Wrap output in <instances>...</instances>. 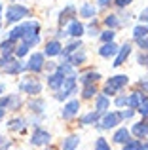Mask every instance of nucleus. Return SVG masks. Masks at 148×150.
<instances>
[{
  "label": "nucleus",
  "instance_id": "f257e3e1",
  "mask_svg": "<svg viewBox=\"0 0 148 150\" xmlns=\"http://www.w3.org/2000/svg\"><path fill=\"white\" fill-rule=\"evenodd\" d=\"M38 23L34 21V23H25L23 25V40H25V44L27 46H32V44H38L40 42V36H38Z\"/></svg>",
  "mask_w": 148,
  "mask_h": 150
},
{
  "label": "nucleus",
  "instance_id": "f03ea898",
  "mask_svg": "<svg viewBox=\"0 0 148 150\" xmlns=\"http://www.w3.org/2000/svg\"><path fill=\"white\" fill-rule=\"evenodd\" d=\"M127 76L125 74H120V76H112L110 80H108V84H106V88H104V95H114L118 89H122L123 86L127 84Z\"/></svg>",
  "mask_w": 148,
  "mask_h": 150
},
{
  "label": "nucleus",
  "instance_id": "7ed1b4c3",
  "mask_svg": "<svg viewBox=\"0 0 148 150\" xmlns=\"http://www.w3.org/2000/svg\"><path fill=\"white\" fill-rule=\"evenodd\" d=\"M27 15H29V10H27L25 6H19V4L10 6V8H8V11H6V19L10 23H15V21H19V19L27 17Z\"/></svg>",
  "mask_w": 148,
  "mask_h": 150
},
{
  "label": "nucleus",
  "instance_id": "20e7f679",
  "mask_svg": "<svg viewBox=\"0 0 148 150\" xmlns=\"http://www.w3.org/2000/svg\"><path fill=\"white\" fill-rule=\"evenodd\" d=\"M61 89H63V93H59L57 99H65V97L72 95V93L76 91V76H74V74H68L63 80V84H61Z\"/></svg>",
  "mask_w": 148,
  "mask_h": 150
},
{
  "label": "nucleus",
  "instance_id": "39448f33",
  "mask_svg": "<svg viewBox=\"0 0 148 150\" xmlns=\"http://www.w3.org/2000/svg\"><path fill=\"white\" fill-rule=\"evenodd\" d=\"M19 89H21V91L30 93V95H34V93H40L42 86H40V82L34 80V78H25V80L19 84Z\"/></svg>",
  "mask_w": 148,
  "mask_h": 150
},
{
  "label": "nucleus",
  "instance_id": "423d86ee",
  "mask_svg": "<svg viewBox=\"0 0 148 150\" xmlns=\"http://www.w3.org/2000/svg\"><path fill=\"white\" fill-rule=\"evenodd\" d=\"M49 141H51V137H49L48 131H44V129H36V131L32 133V139H30V143L36 144V146H42V144H48Z\"/></svg>",
  "mask_w": 148,
  "mask_h": 150
},
{
  "label": "nucleus",
  "instance_id": "0eeeda50",
  "mask_svg": "<svg viewBox=\"0 0 148 150\" xmlns=\"http://www.w3.org/2000/svg\"><path fill=\"white\" fill-rule=\"evenodd\" d=\"M120 120H122L120 112H110V114H106V116L103 118V122H101V127H103V129H110V127H114V125H118Z\"/></svg>",
  "mask_w": 148,
  "mask_h": 150
},
{
  "label": "nucleus",
  "instance_id": "6e6552de",
  "mask_svg": "<svg viewBox=\"0 0 148 150\" xmlns=\"http://www.w3.org/2000/svg\"><path fill=\"white\" fill-rule=\"evenodd\" d=\"M42 67H44V55L42 53H34L32 57H30L29 65H27V69L32 70V72H40Z\"/></svg>",
  "mask_w": 148,
  "mask_h": 150
},
{
  "label": "nucleus",
  "instance_id": "1a4fd4ad",
  "mask_svg": "<svg viewBox=\"0 0 148 150\" xmlns=\"http://www.w3.org/2000/svg\"><path fill=\"white\" fill-rule=\"evenodd\" d=\"M85 61V51L78 48L76 51H72L70 55H67V63L68 65H82Z\"/></svg>",
  "mask_w": 148,
  "mask_h": 150
},
{
  "label": "nucleus",
  "instance_id": "9d476101",
  "mask_svg": "<svg viewBox=\"0 0 148 150\" xmlns=\"http://www.w3.org/2000/svg\"><path fill=\"white\" fill-rule=\"evenodd\" d=\"M63 80H65V74L57 70V72L49 74L48 84H49V88H51V89H59V88H61V84H63Z\"/></svg>",
  "mask_w": 148,
  "mask_h": 150
},
{
  "label": "nucleus",
  "instance_id": "9b49d317",
  "mask_svg": "<svg viewBox=\"0 0 148 150\" xmlns=\"http://www.w3.org/2000/svg\"><path fill=\"white\" fill-rule=\"evenodd\" d=\"M118 46L114 44V42H104V46L99 50V53L103 55V57H112V55H116L118 53Z\"/></svg>",
  "mask_w": 148,
  "mask_h": 150
},
{
  "label": "nucleus",
  "instance_id": "f8f14e48",
  "mask_svg": "<svg viewBox=\"0 0 148 150\" xmlns=\"http://www.w3.org/2000/svg\"><path fill=\"white\" fill-rule=\"evenodd\" d=\"M129 53H131V46L129 44L122 46V48L118 50V57H116V61H114V67H120V65H122V63L129 57Z\"/></svg>",
  "mask_w": 148,
  "mask_h": 150
},
{
  "label": "nucleus",
  "instance_id": "ddd939ff",
  "mask_svg": "<svg viewBox=\"0 0 148 150\" xmlns=\"http://www.w3.org/2000/svg\"><path fill=\"white\" fill-rule=\"evenodd\" d=\"M74 15H76V8H74V6H67L63 11H61V15H59V23L65 25L67 21H70Z\"/></svg>",
  "mask_w": 148,
  "mask_h": 150
},
{
  "label": "nucleus",
  "instance_id": "4468645a",
  "mask_svg": "<svg viewBox=\"0 0 148 150\" xmlns=\"http://www.w3.org/2000/svg\"><path fill=\"white\" fill-rule=\"evenodd\" d=\"M67 34H70V36H82L84 34V25L80 21H70V25L67 29Z\"/></svg>",
  "mask_w": 148,
  "mask_h": 150
},
{
  "label": "nucleus",
  "instance_id": "2eb2a0df",
  "mask_svg": "<svg viewBox=\"0 0 148 150\" xmlns=\"http://www.w3.org/2000/svg\"><path fill=\"white\" fill-rule=\"evenodd\" d=\"M61 53V44L57 40H51L48 42V46H46V55H49V57H55V55Z\"/></svg>",
  "mask_w": 148,
  "mask_h": 150
},
{
  "label": "nucleus",
  "instance_id": "dca6fc26",
  "mask_svg": "<svg viewBox=\"0 0 148 150\" xmlns=\"http://www.w3.org/2000/svg\"><path fill=\"white\" fill-rule=\"evenodd\" d=\"M78 106H80V103H78V101H70L68 105H65V108H63V116H65V118H72L74 114L78 112Z\"/></svg>",
  "mask_w": 148,
  "mask_h": 150
},
{
  "label": "nucleus",
  "instance_id": "f3484780",
  "mask_svg": "<svg viewBox=\"0 0 148 150\" xmlns=\"http://www.w3.org/2000/svg\"><path fill=\"white\" fill-rule=\"evenodd\" d=\"M141 103H142V95H141V93H133L131 97H127V99H125V105L129 106V108H137Z\"/></svg>",
  "mask_w": 148,
  "mask_h": 150
},
{
  "label": "nucleus",
  "instance_id": "a211bd4d",
  "mask_svg": "<svg viewBox=\"0 0 148 150\" xmlns=\"http://www.w3.org/2000/svg\"><path fill=\"white\" fill-rule=\"evenodd\" d=\"M95 11H97V8L93 6V4H84V6L80 8L82 17H95Z\"/></svg>",
  "mask_w": 148,
  "mask_h": 150
},
{
  "label": "nucleus",
  "instance_id": "6ab92c4d",
  "mask_svg": "<svg viewBox=\"0 0 148 150\" xmlns=\"http://www.w3.org/2000/svg\"><path fill=\"white\" fill-rule=\"evenodd\" d=\"M114 141L116 143H127V141H129V131H127L125 127H122V129H118V131L114 133Z\"/></svg>",
  "mask_w": 148,
  "mask_h": 150
},
{
  "label": "nucleus",
  "instance_id": "aec40b11",
  "mask_svg": "<svg viewBox=\"0 0 148 150\" xmlns=\"http://www.w3.org/2000/svg\"><path fill=\"white\" fill-rule=\"evenodd\" d=\"M95 108H97V112H104V110L108 108V99H106V95H99L97 97V101H95Z\"/></svg>",
  "mask_w": 148,
  "mask_h": 150
},
{
  "label": "nucleus",
  "instance_id": "412c9836",
  "mask_svg": "<svg viewBox=\"0 0 148 150\" xmlns=\"http://www.w3.org/2000/svg\"><path fill=\"white\" fill-rule=\"evenodd\" d=\"M99 78H101L99 72H87V74H84V76L80 78V82H82L84 86H87V84H95Z\"/></svg>",
  "mask_w": 148,
  "mask_h": 150
},
{
  "label": "nucleus",
  "instance_id": "4be33fe9",
  "mask_svg": "<svg viewBox=\"0 0 148 150\" xmlns=\"http://www.w3.org/2000/svg\"><path fill=\"white\" fill-rule=\"evenodd\" d=\"M78 143H80V139H78L76 135L68 137V139H65V143H63V150H74L78 146Z\"/></svg>",
  "mask_w": 148,
  "mask_h": 150
},
{
  "label": "nucleus",
  "instance_id": "5701e85b",
  "mask_svg": "<svg viewBox=\"0 0 148 150\" xmlns=\"http://www.w3.org/2000/svg\"><path fill=\"white\" fill-rule=\"evenodd\" d=\"M133 36H135V40L148 36V27H146V25H139V27H135V29H133Z\"/></svg>",
  "mask_w": 148,
  "mask_h": 150
},
{
  "label": "nucleus",
  "instance_id": "b1692460",
  "mask_svg": "<svg viewBox=\"0 0 148 150\" xmlns=\"http://www.w3.org/2000/svg\"><path fill=\"white\" fill-rule=\"evenodd\" d=\"M133 133H135L137 137L146 135V133H148V124H144V122H141V124H135V125H133Z\"/></svg>",
  "mask_w": 148,
  "mask_h": 150
},
{
  "label": "nucleus",
  "instance_id": "393cba45",
  "mask_svg": "<svg viewBox=\"0 0 148 150\" xmlns=\"http://www.w3.org/2000/svg\"><path fill=\"white\" fill-rule=\"evenodd\" d=\"M97 120H99V112H89V114H85V116L82 118V124L89 125V124H95Z\"/></svg>",
  "mask_w": 148,
  "mask_h": 150
},
{
  "label": "nucleus",
  "instance_id": "a878e982",
  "mask_svg": "<svg viewBox=\"0 0 148 150\" xmlns=\"http://www.w3.org/2000/svg\"><path fill=\"white\" fill-rule=\"evenodd\" d=\"M0 51H2L4 55H11V51H13V40H6L0 44Z\"/></svg>",
  "mask_w": 148,
  "mask_h": 150
},
{
  "label": "nucleus",
  "instance_id": "bb28decb",
  "mask_svg": "<svg viewBox=\"0 0 148 150\" xmlns=\"http://www.w3.org/2000/svg\"><path fill=\"white\" fill-rule=\"evenodd\" d=\"M23 36V25H19V27H15V29H11L10 30V38L8 40H17V38H21Z\"/></svg>",
  "mask_w": 148,
  "mask_h": 150
},
{
  "label": "nucleus",
  "instance_id": "cd10ccee",
  "mask_svg": "<svg viewBox=\"0 0 148 150\" xmlns=\"http://www.w3.org/2000/svg\"><path fill=\"white\" fill-rule=\"evenodd\" d=\"M78 48H82V44H80V42H72V44H68L65 50H61V53H65V57H67V55H70L72 51H76Z\"/></svg>",
  "mask_w": 148,
  "mask_h": 150
},
{
  "label": "nucleus",
  "instance_id": "c85d7f7f",
  "mask_svg": "<svg viewBox=\"0 0 148 150\" xmlns=\"http://www.w3.org/2000/svg\"><path fill=\"white\" fill-rule=\"evenodd\" d=\"M95 93H97V89H95V84H87V86H84V97H85V99L93 97Z\"/></svg>",
  "mask_w": 148,
  "mask_h": 150
},
{
  "label": "nucleus",
  "instance_id": "c756f323",
  "mask_svg": "<svg viewBox=\"0 0 148 150\" xmlns=\"http://www.w3.org/2000/svg\"><path fill=\"white\" fill-rule=\"evenodd\" d=\"M104 23H106V27L114 29V27H118V25H120V19H118V15H108V17L104 19Z\"/></svg>",
  "mask_w": 148,
  "mask_h": 150
},
{
  "label": "nucleus",
  "instance_id": "7c9ffc66",
  "mask_svg": "<svg viewBox=\"0 0 148 150\" xmlns=\"http://www.w3.org/2000/svg\"><path fill=\"white\" fill-rule=\"evenodd\" d=\"M114 34H116V33H114L112 29H110V30H104V33L101 34V40H103V42H112V40H114Z\"/></svg>",
  "mask_w": 148,
  "mask_h": 150
},
{
  "label": "nucleus",
  "instance_id": "2f4dec72",
  "mask_svg": "<svg viewBox=\"0 0 148 150\" xmlns=\"http://www.w3.org/2000/svg\"><path fill=\"white\" fill-rule=\"evenodd\" d=\"M137 108H139V112H141V116L146 118L148 116V99H142V103L137 106Z\"/></svg>",
  "mask_w": 148,
  "mask_h": 150
},
{
  "label": "nucleus",
  "instance_id": "473e14b6",
  "mask_svg": "<svg viewBox=\"0 0 148 150\" xmlns=\"http://www.w3.org/2000/svg\"><path fill=\"white\" fill-rule=\"evenodd\" d=\"M23 125H25V120H21V118H19V120H13V122L10 124V129L17 131V129H23Z\"/></svg>",
  "mask_w": 148,
  "mask_h": 150
},
{
  "label": "nucleus",
  "instance_id": "72a5a7b5",
  "mask_svg": "<svg viewBox=\"0 0 148 150\" xmlns=\"http://www.w3.org/2000/svg\"><path fill=\"white\" fill-rule=\"evenodd\" d=\"M8 105H10V108H17V106L21 105V99H19L17 95H11L10 99H8Z\"/></svg>",
  "mask_w": 148,
  "mask_h": 150
},
{
  "label": "nucleus",
  "instance_id": "f704fd0d",
  "mask_svg": "<svg viewBox=\"0 0 148 150\" xmlns=\"http://www.w3.org/2000/svg\"><path fill=\"white\" fill-rule=\"evenodd\" d=\"M139 141H127V143H123V150H137L139 148Z\"/></svg>",
  "mask_w": 148,
  "mask_h": 150
},
{
  "label": "nucleus",
  "instance_id": "c9c22d12",
  "mask_svg": "<svg viewBox=\"0 0 148 150\" xmlns=\"http://www.w3.org/2000/svg\"><path fill=\"white\" fill-rule=\"evenodd\" d=\"M29 48H30V46H27V44H25V42H23V44H21V46H19V48H17V50H15V55H17V57H23V55H25V53H27V51H29Z\"/></svg>",
  "mask_w": 148,
  "mask_h": 150
},
{
  "label": "nucleus",
  "instance_id": "e433bc0d",
  "mask_svg": "<svg viewBox=\"0 0 148 150\" xmlns=\"http://www.w3.org/2000/svg\"><path fill=\"white\" fill-rule=\"evenodd\" d=\"M95 150H110V148H108V143H106V141H104V139H97Z\"/></svg>",
  "mask_w": 148,
  "mask_h": 150
},
{
  "label": "nucleus",
  "instance_id": "4c0bfd02",
  "mask_svg": "<svg viewBox=\"0 0 148 150\" xmlns=\"http://www.w3.org/2000/svg\"><path fill=\"white\" fill-rule=\"evenodd\" d=\"M42 106H44V101H36V103H32V105H30V108L36 110V112H42Z\"/></svg>",
  "mask_w": 148,
  "mask_h": 150
},
{
  "label": "nucleus",
  "instance_id": "58836bf2",
  "mask_svg": "<svg viewBox=\"0 0 148 150\" xmlns=\"http://www.w3.org/2000/svg\"><path fill=\"white\" fill-rule=\"evenodd\" d=\"M139 46H141L142 50H148V36H144V38H139Z\"/></svg>",
  "mask_w": 148,
  "mask_h": 150
},
{
  "label": "nucleus",
  "instance_id": "ea45409f",
  "mask_svg": "<svg viewBox=\"0 0 148 150\" xmlns=\"http://www.w3.org/2000/svg\"><path fill=\"white\" fill-rule=\"evenodd\" d=\"M120 116H122L123 120H125V118H131V116H133V110H123V112L120 114Z\"/></svg>",
  "mask_w": 148,
  "mask_h": 150
},
{
  "label": "nucleus",
  "instance_id": "a19ab883",
  "mask_svg": "<svg viewBox=\"0 0 148 150\" xmlns=\"http://www.w3.org/2000/svg\"><path fill=\"white\" fill-rule=\"evenodd\" d=\"M133 0H116V4H118L120 8H123V6H127V4H131Z\"/></svg>",
  "mask_w": 148,
  "mask_h": 150
},
{
  "label": "nucleus",
  "instance_id": "79ce46f5",
  "mask_svg": "<svg viewBox=\"0 0 148 150\" xmlns=\"http://www.w3.org/2000/svg\"><path fill=\"white\" fill-rule=\"evenodd\" d=\"M139 86H141V89H142V91H146V93H148V80H142Z\"/></svg>",
  "mask_w": 148,
  "mask_h": 150
},
{
  "label": "nucleus",
  "instance_id": "37998d69",
  "mask_svg": "<svg viewBox=\"0 0 148 150\" xmlns=\"http://www.w3.org/2000/svg\"><path fill=\"white\" fill-rule=\"evenodd\" d=\"M125 99H127V97H118V99H116V105H118V106H122V105H125Z\"/></svg>",
  "mask_w": 148,
  "mask_h": 150
},
{
  "label": "nucleus",
  "instance_id": "c03bdc74",
  "mask_svg": "<svg viewBox=\"0 0 148 150\" xmlns=\"http://www.w3.org/2000/svg\"><path fill=\"white\" fill-rule=\"evenodd\" d=\"M8 99H10V97H2V99H0V108L8 106Z\"/></svg>",
  "mask_w": 148,
  "mask_h": 150
},
{
  "label": "nucleus",
  "instance_id": "a18cd8bd",
  "mask_svg": "<svg viewBox=\"0 0 148 150\" xmlns=\"http://www.w3.org/2000/svg\"><path fill=\"white\" fill-rule=\"evenodd\" d=\"M137 150H148V144H139Z\"/></svg>",
  "mask_w": 148,
  "mask_h": 150
},
{
  "label": "nucleus",
  "instance_id": "49530a36",
  "mask_svg": "<svg viewBox=\"0 0 148 150\" xmlns=\"http://www.w3.org/2000/svg\"><path fill=\"white\" fill-rule=\"evenodd\" d=\"M108 2H110V0H99V4H101V6H106Z\"/></svg>",
  "mask_w": 148,
  "mask_h": 150
},
{
  "label": "nucleus",
  "instance_id": "de8ad7c7",
  "mask_svg": "<svg viewBox=\"0 0 148 150\" xmlns=\"http://www.w3.org/2000/svg\"><path fill=\"white\" fill-rule=\"evenodd\" d=\"M0 118H4V108H0Z\"/></svg>",
  "mask_w": 148,
  "mask_h": 150
},
{
  "label": "nucleus",
  "instance_id": "09e8293b",
  "mask_svg": "<svg viewBox=\"0 0 148 150\" xmlns=\"http://www.w3.org/2000/svg\"><path fill=\"white\" fill-rule=\"evenodd\" d=\"M0 17H2V4H0Z\"/></svg>",
  "mask_w": 148,
  "mask_h": 150
},
{
  "label": "nucleus",
  "instance_id": "8fccbe9b",
  "mask_svg": "<svg viewBox=\"0 0 148 150\" xmlns=\"http://www.w3.org/2000/svg\"><path fill=\"white\" fill-rule=\"evenodd\" d=\"M2 91H4V88H2V86H0V93H2Z\"/></svg>",
  "mask_w": 148,
  "mask_h": 150
},
{
  "label": "nucleus",
  "instance_id": "3c124183",
  "mask_svg": "<svg viewBox=\"0 0 148 150\" xmlns=\"http://www.w3.org/2000/svg\"><path fill=\"white\" fill-rule=\"evenodd\" d=\"M2 141H4V139H2V137H0V143H2Z\"/></svg>",
  "mask_w": 148,
  "mask_h": 150
},
{
  "label": "nucleus",
  "instance_id": "603ef678",
  "mask_svg": "<svg viewBox=\"0 0 148 150\" xmlns=\"http://www.w3.org/2000/svg\"><path fill=\"white\" fill-rule=\"evenodd\" d=\"M11 2H17V0H11Z\"/></svg>",
  "mask_w": 148,
  "mask_h": 150
}]
</instances>
